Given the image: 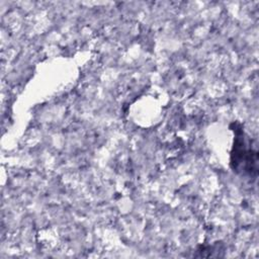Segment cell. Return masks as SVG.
Returning a JSON list of instances; mask_svg holds the SVG:
<instances>
[{
	"label": "cell",
	"mask_w": 259,
	"mask_h": 259,
	"mask_svg": "<svg viewBox=\"0 0 259 259\" xmlns=\"http://www.w3.org/2000/svg\"><path fill=\"white\" fill-rule=\"evenodd\" d=\"M230 128L234 133V142L230 157L231 169L244 177L256 179L258 176L259 154L257 148H254L253 142L244 132L242 124L233 121Z\"/></svg>",
	"instance_id": "6da1fadb"
}]
</instances>
